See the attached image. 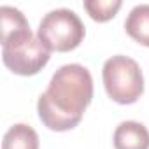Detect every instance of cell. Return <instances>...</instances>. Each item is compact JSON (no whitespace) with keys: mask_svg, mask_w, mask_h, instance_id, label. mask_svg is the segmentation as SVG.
I'll use <instances>...</instances> for the list:
<instances>
[{"mask_svg":"<svg viewBox=\"0 0 149 149\" xmlns=\"http://www.w3.org/2000/svg\"><path fill=\"white\" fill-rule=\"evenodd\" d=\"M93 98V79L86 67L68 63L60 67L47 90L37 100V112L44 126L53 132L76 128Z\"/></svg>","mask_w":149,"mask_h":149,"instance_id":"1","label":"cell"},{"mask_svg":"<svg viewBox=\"0 0 149 149\" xmlns=\"http://www.w3.org/2000/svg\"><path fill=\"white\" fill-rule=\"evenodd\" d=\"M125 30L135 42L149 47V4L135 6L130 11L125 21Z\"/></svg>","mask_w":149,"mask_h":149,"instance_id":"6","label":"cell"},{"mask_svg":"<svg viewBox=\"0 0 149 149\" xmlns=\"http://www.w3.org/2000/svg\"><path fill=\"white\" fill-rule=\"evenodd\" d=\"M121 6H123L121 0H86L84 2L86 13L93 21H98V23H105L112 19L121 9Z\"/></svg>","mask_w":149,"mask_h":149,"instance_id":"8","label":"cell"},{"mask_svg":"<svg viewBox=\"0 0 149 149\" xmlns=\"http://www.w3.org/2000/svg\"><path fill=\"white\" fill-rule=\"evenodd\" d=\"M51 51L33 35L30 28L2 39L4 65L18 76H35L49 61Z\"/></svg>","mask_w":149,"mask_h":149,"instance_id":"2","label":"cell"},{"mask_svg":"<svg viewBox=\"0 0 149 149\" xmlns=\"http://www.w3.org/2000/svg\"><path fill=\"white\" fill-rule=\"evenodd\" d=\"M102 79L111 100L121 105L135 104L144 93V76L139 63L125 54H116L104 63Z\"/></svg>","mask_w":149,"mask_h":149,"instance_id":"3","label":"cell"},{"mask_svg":"<svg viewBox=\"0 0 149 149\" xmlns=\"http://www.w3.org/2000/svg\"><path fill=\"white\" fill-rule=\"evenodd\" d=\"M84 33V25L74 11L54 9L42 18L37 37L49 51L68 53L83 42Z\"/></svg>","mask_w":149,"mask_h":149,"instance_id":"4","label":"cell"},{"mask_svg":"<svg viewBox=\"0 0 149 149\" xmlns=\"http://www.w3.org/2000/svg\"><path fill=\"white\" fill-rule=\"evenodd\" d=\"M2 149H39V135L25 123L13 125L4 135Z\"/></svg>","mask_w":149,"mask_h":149,"instance_id":"7","label":"cell"},{"mask_svg":"<svg viewBox=\"0 0 149 149\" xmlns=\"http://www.w3.org/2000/svg\"><path fill=\"white\" fill-rule=\"evenodd\" d=\"M114 149H149V130L139 121H123L114 130Z\"/></svg>","mask_w":149,"mask_h":149,"instance_id":"5","label":"cell"}]
</instances>
